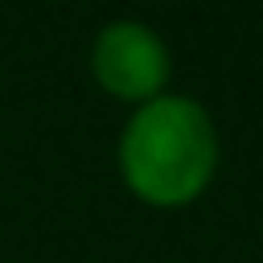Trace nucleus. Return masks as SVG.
Instances as JSON below:
<instances>
[{"label":"nucleus","mask_w":263,"mask_h":263,"mask_svg":"<svg viewBox=\"0 0 263 263\" xmlns=\"http://www.w3.org/2000/svg\"><path fill=\"white\" fill-rule=\"evenodd\" d=\"M117 180L146 210H190L210 195L224 166V137L205 98L171 88L141 107H127L112 146Z\"/></svg>","instance_id":"f257e3e1"},{"label":"nucleus","mask_w":263,"mask_h":263,"mask_svg":"<svg viewBox=\"0 0 263 263\" xmlns=\"http://www.w3.org/2000/svg\"><path fill=\"white\" fill-rule=\"evenodd\" d=\"M171 73H176V54L171 39L161 34L151 20L137 15H112L93 29L88 39V78L117 98L122 107H141L151 98L171 93Z\"/></svg>","instance_id":"f03ea898"}]
</instances>
